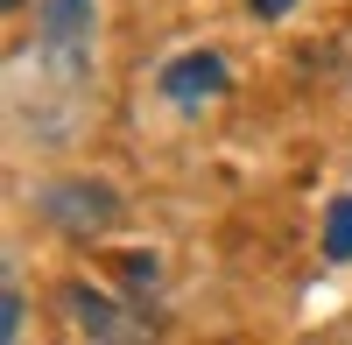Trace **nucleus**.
Here are the masks:
<instances>
[{
	"label": "nucleus",
	"mask_w": 352,
	"mask_h": 345,
	"mask_svg": "<svg viewBox=\"0 0 352 345\" xmlns=\"http://www.w3.org/2000/svg\"><path fill=\"white\" fill-rule=\"evenodd\" d=\"M43 219L64 225V233H78V240H92V233H106V225L120 219V197H113L106 183H50L43 190Z\"/></svg>",
	"instance_id": "nucleus-1"
},
{
	"label": "nucleus",
	"mask_w": 352,
	"mask_h": 345,
	"mask_svg": "<svg viewBox=\"0 0 352 345\" xmlns=\"http://www.w3.org/2000/svg\"><path fill=\"white\" fill-rule=\"evenodd\" d=\"M85 49H92V0H43V56L64 78H78Z\"/></svg>",
	"instance_id": "nucleus-2"
},
{
	"label": "nucleus",
	"mask_w": 352,
	"mask_h": 345,
	"mask_svg": "<svg viewBox=\"0 0 352 345\" xmlns=\"http://www.w3.org/2000/svg\"><path fill=\"white\" fill-rule=\"evenodd\" d=\"M56 303L71 310V331H85V338H141V324H127V310H113L106 296L85 289V282H64Z\"/></svg>",
	"instance_id": "nucleus-3"
},
{
	"label": "nucleus",
	"mask_w": 352,
	"mask_h": 345,
	"mask_svg": "<svg viewBox=\"0 0 352 345\" xmlns=\"http://www.w3.org/2000/svg\"><path fill=\"white\" fill-rule=\"evenodd\" d=\"M162 92L176 99V106H197V99H212V92H226V64L219 56H176V64L162 71Z\"/></svg>",
	"instance_id": "nucleus-4"
},
{
	"label": "nucleus",
	"mask_w": 352,
	"mask_h": 345,
	"mask_svg": "<svg viewBox=\"0 0 352 345\" xmlns=\"http://www.w3.org/2000/svg\"><path fill=\"white\" fill-rule=\"evenodd\" d=\"M324 261H352V197H338L324 219Z\"/></svg>",
	"instance_id": "nucleus-5"
},
{
	"label": "nucleus",
	"mask_w": 352,
	"mask_h": 345,
	"mask_svg": "<svg viewBox=\"0 0 352 345\" xmlns=\"http://www.w3.org/2000/svg\"><path fill=\"white\" fill-rule=\"evenodd\" d=\"M120 275H127V289H155V282H162V261H155V254H127Z\"/></svg>",
	"instance_id": "nucleus-6"
},
{
	"label": "nucleus",
	"mask_w": 352,
	"mask_h": 345,
	"mask_svg": "<svg viewBox=\"0 0 352 345\" xmlns=\"http://www.w3.org/2000/svg\"><path fill=\"white\" fill-rule=\"evenodd\" d=\"M21 318H28V303L8 289V303H0V338H21Z\"/></svg>",
	"instance_id": "nucleus-7"
},
{
	"label": "nucleus",
	"mask_w": 352,
	"mask_h": 345,
	"mask_svg": "<svg viewBox=\"0 0 352 345\" xmlns=\"http://www.w3.org/2000/svg\"><path fill=\"white\" fill-rule=\"evenodd\" d=\"M289 8H296V0H254V14H268V21H275V14H289Z\"/></svg>",
	"instance_id": "nucleus-8"
}]
</instances>
